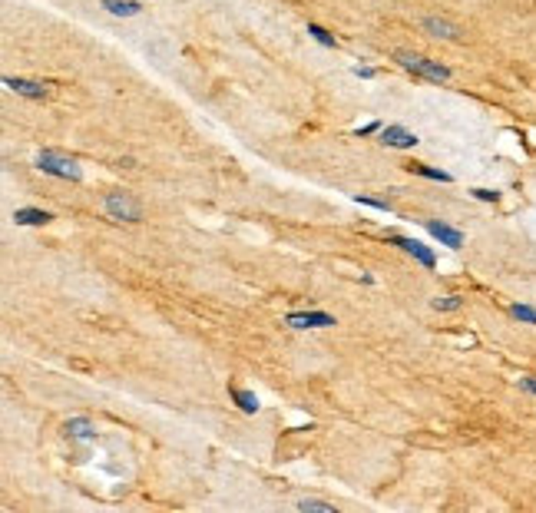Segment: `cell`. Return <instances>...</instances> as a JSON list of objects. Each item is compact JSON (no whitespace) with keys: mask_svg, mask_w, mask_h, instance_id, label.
I'll return each mask as SVG.
<instances>
[{"mask_svg":"<svg viewBox=\"0 0 536 513\" xmlns=\"http://www.w3.org/2000/svg\"><path fill=\"white\" fill-rule=\"evenodd\" d=\"M298 510H304V513H335V503H325V500H311V497H304V500H298Z\"/></svg>","mask_w":536,"mask_h":513,"instance_id":"obj_14","label":"cell"},{"mask_svg":"<svg viewBox=\"0 0 536 513\" xmlns=\"http://www.w3.org/2000/svg\"><path fill=\"white\" fill-rule=\"evenodd\" d=\"M424 30L434 36H443V40H460V27L450 24V20H441V17H424Z\"/></svg>","mask_w":536,"mask_h":513,"instance_id":"obj_9","label":"cell"},{"mask_svg":"<svg viewBox=\"0 0 536 513\" xmlns=\"http://www.w3.org/2000/svg\"><path fill=\"white\" fill-rule=\"evenodd\" d=\"M13 222L17 225H47V222H53V215L43 209H17L13 212Z\"/></svg>","mask_w":536,"mask_h":513,"instance_id":"obj_10","label":"cell"},{"mask_svg":"<svg viewBox=\"0 0 536 513\" xmlns=\"http://www.w3.org/2000/svg\"><path fill=\"white\" fill-rule=\"evenodd\" d=\"M308 34L315 36L318 44H321V47H335V36L328 34L325 27H318V24H308Z\"/></svg>","mask_w":536,"mask_h":513,"instance_id":"obj_16","label":"cell"},{"mask_svg":"<svg viewBox=\"0 0 536 513\" xmlns=\"http://www.w3.org/2000/svg\"><path fill=\"white\" fill-rule=\"evenodd\" d=\"M229 394H232V401L245 411V414H255L258 411V397L252 394V391H245V387H229Z\"/></svg>","mask_w":536,"mask_h":513,"instance_id":"obj_12","label":"cell"},{"mask_svg":"<svg viewBox=\"0 0 536 513\" xmlns=\"http://www.w3.org/2000/svg\"><path fill=\"white\" fill-rule=\"evenodd\" d=\"M394 63H401L408 73L424 76V80H431V83L450 80V70H447V67H441V63H434V60H427V57H420L414 50H394Z\"/></svg>","mask_w":536,"mask_h":513,"instance_id":"obj_1","label":"cell"},{"mask_svg":"<svg viewBox=\"0 0 536 513\" xmlns=\"http://www.w3.org/2000/svg\"><path fill=\"white\" fill-rule=\"evenodd\" d=\"M374 129H381L377 123H368V126H358V136H368V133H374Z\"/></svg>","mask_w":536,"mask_h":513,"instance_id":"obj_23","label":"cell"},{"mask_svg":"<svg viewBox=\"0 0 536 513\" xmlns=\"http://www.w3.org/2000/svg\"><path fill=\"white\" fill-rule=\"evenodd\" d=\"M431 305L437 312H457V308H460V298H457V295H447V298H434Z\"/></svg>","mask_w":536,"mask_h":513,"instance_id":"obj_18","label":"cell"},{"mask_svg":"<svg viewBox=\"0 0 536 513\" xmlns=\"http://www.w3.org/2000/svg\"><path fill=\"white\" fill-rule=\"evenodd\" d=\"M63 431H67V437H76V441H90V437L96 434L90 420H67Z\"/></svg>","mask_w":536,"mask_h":513,"instance_id":"obj_13","label":"cell"},{"mask_svg":"<svg viewBox=\"0 0 536 513\" xmlns=\"http://www.w3.org/2000/svg\"><path fill=\"white\" fill-rule=\"evenodd\" d=\"M516 385L523 387V391H530V394H536V378H533V374H523V378H520Z\"/></svg>","mask_w":536,"mask_h":513,"instance_id":"obj_21","label":"cell"},{"mask_svg":"<svg viewBox=\"0 0 536 513\" xmlns=\"http://www.w3.org/2000/svg\"><path fill=\"white\" fill-rule=\"evenodd\" d=\"M510 315L526 321V325H536V308H530V305H510Z\"/></svg>","mask_w":536,"mask_h":513,"instance_id":"obj_15","label":"cell"},{"mask_svg":"<svg viewBox=\"0 0 536 513\" xmlns=\"http://www.w3.org/2000/svg\"><path fill=\"white\" fill-rule=\"evenodd\" d=\"M381 142L384 146H394V149H410V146H417V136L404 126H381Z\"/></svg>","mask_w":536,"mask_h":513,"instance_id":"obj_6","label":"cell"},{"mask_svg":"<svg viewBox=\"0 0 536 513\" xmlns=\"http://www.w3.org/2000/svg\"><path fill=\"white\" fill-rule=\"evenodd\" d=\"M427 225V232L437 239V242H443L447 248H460L464 245V232H457V229H450L447 222H441V219H431V222H424Z\"/></svg>","mask_w":536,"mask_h":513,"instance_id":"obj_7","label":"cell"},{"mask_svg":"<svg viewBox=\"0 0 536 513\" xmlns=\"http://www.w3.org/2000/svg\"><path fill=\"white\" fill-rule=\"evenodd\" d=\"M34 163H36V169H40V173L57 175V179H73V182H80V179H83V169L76 166V159L63 156V152L43 149V152H36Z\"/></svg>","mask_w":536,"mask_h":513,"instance_id":"obj_2","label":"cell"},{"mask_svg":"<svg viewBox=\"0 0 536 513\" xmlns=\"http://www.w3.org/2000/svg\"><path fill=\"white\" fill-rule=\"evenodd\" d=\"M103 7L113 17H136L140 13V4L136 0H103Z\"/></svg>","mask_w":536,"mask_h":513,"instance_id":"obj_11","label":"cell"},{"mask_svg":"<svg viewBox=\"0 0 536 513\" xmlns=\"http://www.w3.org/2000/svg\"><path fill=\"white\" fill-rule=\"evenodd\" d=\"M4 86L13 90V93H20V96H30V100H43V96H47V86H43V83L24 80V76H4Z\"/></svg>","mask_w":536,"mask_h":513,"instance_id":"obj_8","label":"cell"},{"mask_svg":"<svg viewBox=\"0 0 536 513\" xmlns=\"http://www.w3.org/2000/svg\"><path fill=\"white\" fill-rule=\"evenodd\" d=\"M354 73H358V76H364V80H371V76H374L371 67H354Z\"/></svg>","mask_w":536,"mask_h":513,"instance_id":"obj_22","label":"cell"},{"mask_svg":"<svg viewBox=\"0 0 536 513\" xmlns=\"http://www.w3.org/2000/svg\"><path fill=\"white\" fill-rule=\"evenodd\" d=\"M103 206H106V215H109V219H116V222H142V206L129 196V192H109V196L103 199Z\"/></svg>","mask_w":536,"mask_h":513,"instance_id":"obj_3","label":"cell"},{"mask_svg":"<svg viewBox=\"0 0 536 513\" xmlns=\"http://www.w3.org/2000/svg\"><path fill=\"white\" fill-rule=\"evenodd\" d=\"M470 196H477L480 202H497V199H500V192H493V189H474Z\"/></svg>","mask_w":536,"mask_h":513,"instance_id":"obj_20","label":"cell"},{"mask_svg":"<svg viewBox=\"0 0 536 513\" xmlns=\"http://www.w3.org/2000/svg\"><path fill=\"white\" fill-rule=\"evenodd\" d=\"M410 169H414V173L417 175H427V179H437V182H450V175L447 173H441V169H431V166H410Z\"/></svg>","mask_w":536,"mask_h":513,"instance_id":"obj_17","label":"cell"},{"mask_svg":"<svg viewBox=\"0 0 536 513\" xmlns=\"http://www.w3.org/2000/svg\"><path fill=\"white\" fill-rule=\"evenodd\" d=\"M285 325L295 328V331H304V328H331L335 325V315L328 312H292L285 318Z\"/></svg>","mask_w":536,"mask_h":513,"instance_id":"obj_4","label":"cell"},{"mask_svg":"<svg viewBox=\"0 0 536 513\" xmlns=\"http://www.w3.org/2000/svg\"><path fill=\"white\" fill-rule=\"evenodd\" d=\"M391 242H394V245H401V248H404L408 255H414V258H417V262H420V265H424V269H434V265H437V255H434V252H431V248H427V245H424V242H417V239H404V235H394Z\"/></svg>","mask_w":536,"mask_h":513,"instance_id":"obj_5","label":"cell"},{"mask_svg":"<svg viewBox=\"0 0 536 513\" xmlns=\"http://www.w3.org/2000/svg\"><path fill=\"white\" fill-rule=\"evenodd\" d=\"M361 206H371V209H381V212H391V206L387 202H381V199H371V196H354Z\"/></svg>","mask_w":536,"mask_h":513,"instance_id":"obj_19","label":"cell"}]
</instances>
